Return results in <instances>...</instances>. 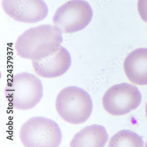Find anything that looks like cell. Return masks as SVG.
<instances>
[{"instance_id": "obj_4", "label": "cell", "mask_w": 147, "mask_h": 147, "mask_svg": "<svg viewBox=\"0 0 147 147\" xmlns=\"http://www.w3.org/2000/svg\"><path fill=\"white\" fill-rule=\"evenodd\" d=\"M20 138L26 147H57L61 143L62 134L55 121L43 117H34L21 127Z\"/></svg>"}, {"instance_id": "obj_14", "label": "cell", "mask_w": 147, "mask_h": 147, "mask_svg": "<svg viewBox=\"0 0 147 147\" xmlns=\"http://www.w3.org/2000/svg\"><path fill=\"white\" fill-rule=\"evenodd\" d=\"M146 147H147V143H146Z\"/></svg>"}, {"instance_id": "obj_7", "label": "cell", "mask_w": 147, "mask_h": 147, "mask_svg": "<svg viewBox=\"0 0 147 147\" xmlns=\"http://www.w3.org/2000/svg\"><path fill=\"white\" fill-rule=\"evenodd\" d=\"M2 5L6 13L22 23H37L48 14V6L43 0H2Z\"/></svg>"}, {"instance_id": "obj_12", "label": "cell", "mask_w": 147, "mask_h": 147, "mask_svg": "<svg viewBox=\"0 0 147 147\" xmlns=\"http://www.w3.org/2000/svg\"><path fill=\"white\" fill-rule=\"evenodd\" d=\"M138 7L140 17L147 23V0H138Z\"/></svg>"}, {"instance_id": "obj_10", "label": "cell", "mask_w": 147, "mask_h": 147, "mask_svg": "<svg viewBox=\"0 0 147 147\" xmlns=\"http://www.w3.org/2000/svg\"><path fill=\"white\" fill-rule=\"evenodd\" d=\"M104 126L92 125L86 126L76 133L70 143L71 147H102L108 139Z\"/></svg>"}, {"instance_id": "obj_13", "label": "cell", "mask_w": 147, "mask_h": 147, "mask_svg": "<svg viewBox=\"0 0 147 147\" xmlns=\"http://www.w3.org/2000/svg\"><path fill=\"white\" fill-rule=\"evenodd\" d=\"M145 111H146V116L147 117V102L146 104V107H145Z\"/></svg>"}, {"instance_id": "obj_6", "label": "cell", "mask_w": 147, "mask_h": 147, "mask_svg": "<svg viewBox=\"0 0 147 147\" xmlns=\"http://www.w3.org/2000/svg\"><path fill=\"white\" fill-rule=\"evenodd\" d=\"M142 96L136 86L123 83L109 88L103 96V107L113 115H122L138 107Z\"/></svg>"}, {"instance_id": "obj_11", "label": "cell", "mask_w": 147, "mask_h": 147, "mask_svg": "<svg viewBox=\"0 0 147 147\" xmlns=\"http://www.w3.org/2000/svg\"><path fill=\"white\" fill-rule=\"evenodd\" d=\"M142 137L131 130H121L111 138L108 146L110 147H144Z\"/></svg>"}, {"instance_id": "obj_5", "label": "cell", "mask_w": 147, "mask_h": 147, "mask_svg": "<svg viewBox=\"0 0 147 147\" xmlns=\"http://www.w3.org/2000/svg\"><path fill=\"white\" fill-rule=\"evenodd\" d=\"M93 12L84 0H70L58 8L53 17L54 26L62 32L72 33L81 31L91 22Z\"/></svg>"}, {"instance_id": "obj_9", "label": "cell", "mask_w": 147, "mask_h": 147, "mask_svg": "<svg viewBox=\"0 0 147 147\" xmlns=\"http://www.w3.org/2000/svg\"><path fill=\"white\" fill-rule=\"evenodd\" d=\"M124 69L133 83L147 85V48H139L130 53L125 58Z\"/></svg>"}, {"instance_id": "obj_3", "label": "cell", "mask_w": 147, "mask_h": 147, "mask_svg": "<svg viewBox=\"0 0 147 147\" xmlns=\"http://www.w3.org/2000/svg\"><path fill=\"white\" fill-rule=\"evenodd\" d=\"M55 107L64 121L78 125L87 121L91 116L93 102L91 96L84 89L78 86H69L58 93Z\"/></svg>"}, {"instance_id": "obj_8", "label": "cell", "mask_w": 147, "mask_h": 147, "mask_svg": "<svg viewBox=\"0 0 147 147\" xmlns=\"http://www.w3.org/2000/svg\"><path fill=\"white\" fill-rule=\"evenodd\" d=\"M34 72L46 78H54L63 75L69 69L72 58L69 51L62 46L41 59L32 60Z\"/></svg>"}, {"instance_id": "obj_1", "label": "cell", "mask_w": 147, "mask_h": 147, "mask_svg": "<svg viewBox=\"0 0 147 147\" xmlns=\"http://www.w3.org/2000/svg\"><path fill=\"white\" fill-rule=\"evenodd\" d=\"M62 42L61 30L56 26L46 24L24 32L17 38L15 47L22 58L38 60L56 51Z\"/></svg>"}, {"instance_id": "obj_2", "label": "cell", "mask_w": 147, "mask_h": 147, "mask_svg": "<svg viewBox=\"0 0 147 147\" xmlns=\"http://www.w3.org/2000/svg\"><path fill=\"white\" fill-rule=\"evenodd\" d=\"M6 100L17 110H30L36 107L43 96L41 80L32 73L23 72L15 75L5 89Z\"/></svg>"}]
</instances>
